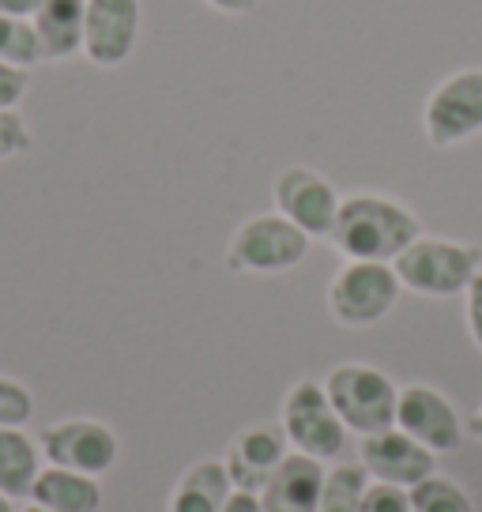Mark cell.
Here are the masks:
<instances>
[{"mask_svg":"<svg viewBox=\"0 0 482 512\" xmlns=\"http://www.w3.org/2000/svg\"><path fill=\"white\" fill-rule=\"evenodd\" d=\"M27 87H31V72L27 68L0 61V110H19V102L27 98Z\"/></svg>","mask_w":482,"mask_h":512,"instance_id":"cell-25","label":"cell"},{"mask_svg":"<svg viewBox=\"0 0 482 512\" xmlns=\"http://www.w3.org/2000/svg\"><path fill=\"white\" fill-rule=\"evenodd\" d=\"M366 486H370V475H366V467L362 464L328 467V471H324L317 512H358Z\"/></svg>","mask_w":482,"mask_h":512,"instance_id":"cell-19","label":"cell"},{"mask_svg":"<svg viewBox=\"0 0 482 512\" xmlns=\"http://www.w3.org/2000/svg\"><path fill=\"white\" fill-rule=\"evenodd\" d=\"M392 268L400 275V287L422 298H456L471 287V279L482 272V249L471 241L418 234L403 249Z\"/></svg>","mask_w":482,"mask_h":512,"instance_id":"cell-2","label":"cell"},{"mask_svg":"<svg viewBox=\"0 0 482 512\" xmlns=\"http://www.w3.org/2000/svg\"><path fill=\"white\" fill-rule=\"evenodd\" d=\"M42 456L53 467H68L80 475H110L121 460V441L113 426L98 418H61L42 430Z\"/></svg>","mask_w":482,"mask_h":512,"instance_id":"cell-8","label":"cell"},{"mask_svg":"<svg viewBox=\"0 0 482 512\" xmlns=\"http://www.w3.org/2000/svg\"><path fill=\"white\" fill-rule=\"evenodd\" d=\"M482 132V68H460L437 83L422 106V136L434 147H456Z\"/></svg>","mask_w":482,"mask_h":512,"instance_id":"cell-7","label":"cell"},{"mask_svg":"<svg viewBox=\"0 0 482 512\" xmlns=\"http://www.w3.org/2000/svg\"><path fill=\"white\" fill-rule=\"evenodd\" d=\"M358 512H411V494L392 482H370Z\"/></svg>","mask_w":482,"mask_h":512,"instance_id":"cell-24","label":"cell"},{"mask_svg":"<svg viewBox=\"0 0 482 512\" xmlns=\"http://www.w3.org/2000/svg\"><path fill=\"white\" fill-rule=\"evenodd\" d=\"M418 234H422V223L403 200L385 196V192H351L339 204L328 241L343 260L392 264Z\"/></svg>","mask_w":482,"mask_h":512,"instance_id":"cell-1","label":"cell"},{"mask_svg":"<svg viewBox=\"0 0 482 512\" xmlns=\"http://www.w3.org/2000/svg\"><path fill=\"white\" fill-rule=\"evenodd\" d=\"M464 320H467V336L482 351V272L471 279V287L464 290Z\"/></svg>","mask_w":482,"mask_h":512,"instance_id":"cell-26","label":"cell"},{"mask_svg":"<svg viewBox=\"0 0 482 512\" xmlns=\"http://www.w3.org/2000/svg\"><path fill=\"white\" fill-rule=\"evenodd\" d=\"M0 512H16V505H12V497L0 494Z\"/></svg>","mask_w":482,"mask_h":512,"instance_id":"cell-31","label":"cell"},{"mask_svg":"<svg viewBox=\"0 0 482 512\" xmlns=\"http://www.w3.org/2000/svg\"><path fill=\"white\" fill-rule=\"evenodd\" d=\"M230 494H234V482L226 475L223 460H200L177 479L166 512H223Z\"/></svg>","mask_w":482,"mask_h":512,"instance_id":"cell-17","label":"cell"},{"mask_svg":"<svg viewBox=\"0 0 482 512\" xmlns=\"http://www.w3.org/2000/svg\"><path fill=\"white\" fill-rule=\"evenodd\" d=\"M42 0H0V16H19V19H31L38 12Z\"/></svg>","mask_w":482,"mask_h":512,"instance_id":"cell-28","label":"cell"},{"mask_svg":"<svg viewBox=\"0 0 482 512\" xmlns=\"http://www.w3.org/2000/svg\"><path fill=\"white\" fill-rule=\"evenodd\" d=\"M324 471L328 467L313 456H302L290 448V456L279 464L268 486L260 490V509L264 512H317L324 486Z\"/></svg>","mask_w":482,"mask_h":512,"instance_id":"cell-14","label":"cell"},{"mask_svg":"<svg viewBox=\"0 0 482 512\" xmlns=\"http://www.w3.org/2000/svg\"><path fill=\"white\" fill-rule=\"evenodd\" d=\"M42 475V445L23 430H0V494L19 501L31 497Z\"/></svg>","mask_w":482,"mask_h":512,"instance_id":"cell-18","label":"cell"},{"mask_svg":"<svg viewBox=\"0 0 482 512\" xmlns=\"http://www.w3.org/2000/svg\"><path fill=\"white\" fill-rule=\"evenodd\" d=\"M34 415V396L31 388L16 377L0 373V430H23Z\"/></svg>","mask_w":482,"mask_h":512,"instance_id":"cell-22","label":"cell"},{"mask_svg":"<svg viewBox=\"0 0 482 512\" xmlns=\"http://www.w3.org/2000/svg\"><path fill=\"white\" fill-rule=\"evenodd\" d=\"M279 426H283L294 452L313 456L321 464L336 460L347 448V426L339 422L321 381L290 384V392L283 396V411H279Z\"/></svg>","mask_w":482,"mask_h":512,"instance_id":"cell-6","label":"cell"},{"mask_svg":"<svg viewBox=\"0 0 482 512\" xmlns=\"http://www.w3.org/2000/svg\"><path fill=\"white\" fill-rule=\"evenodd\" d=\"M407 494H411V512H475L471 494L445 475H430L418 486H411Z\"/></svg>","mask_w":482,"mask_h":512,"instance_id":"cell-20","label":"cell"},{"mask_svg":"<svg viewBox=\"0 0 482 512\" xmlns=\"http://www.w3.org/2000/svg\"><path fill=\"white\" fill-rule=\"evenodd\" d=\"M290 456V441L279 422H253L230 441L226 452V475L241 494H260L279 464Z\"/></svg>","mask_w":482,"mask_h":512,"instance_id":"cell-13","label":"cell"},{"mask_svg":"<svg viewBox=\"0 0 482 512\" xmlns=\"http://www.w3.org/2000/svg\"><path fill=\"white\" fill-rule=\"evenodd\" d=\"M467 430H471V437H479L482 441V403H479V411L471 415V426H467Z\"/></svg>","mask_w":482,"mask_h":512,"instance_id":"cell-30","label":"cell"},{"mask_svg":"<svg viewBox=\"0 0 482 512\" xmlns=\"http://www.w3.org/2000/svg\"><path fill=\"white\" fill-rule=\"evenodd\" d=\"M144 4L140 0H87L83 57L95 68H121L140 46Z\"/></svg>","mask_w":482,"mask_h":512,"instance_id":"cell-10","label":"cell"},{"mask_svg":"<svg viewBox=\"0 0 482 512\" xmlns=\"http://www.w3.org/2000/svg\"><path fill=\"white\" fill-rule=\"evenodd\" d=\"M0 61L16 64V68H27L31 72L34 64H42V42H38V31H34L31 19L19 16H0Z\"/></svg>","mask_w":482,"mask_h":512,"instance_id":"cell-21","label":"cell"},{"mask_svg":"<svg viewBox=\"0 0 482 512\" xmlns=\"http://www.w3.org/2000/svg\"><path fill=\"white\" fill-rule=\"evenodd\" d=\"M358 464L366 467V475L373 482H392V486H403L411 490L422 479L437 475V456L426 445H418L415 437H407L400 426H388L381 433H370L362 437L358 445Z\"/></svg>","mask_w":482,"mask_h":512,"instance_id":"cell-12","label":"cell"},{"mask_svg":"<svg viewBox=\"0 0 482 512\" xmlns=\"http://www.w3.org/2000/svg\"><path fill=\"white\" fill-rule=\"evenodd\" d=\"M396 426L407 437H415L418 445H426L434 456L441 452H456L464 441V422L456 403L434 388V384H403L400 400H396Z\"/></svg>","mask_w":482,"mask_h":512,"instance_id":"cell-11","label":"cell"},{"mask_svg":"<svg viewBox=\"0 0 482 512\" xmlns=\"http://www.w3.org/2000/svg\"><path fill=\"white\" fill-rule=\"evenodd\" d=\"M223 512H264V509H260L257 494H241V490H234V494H230V501L223 505Z\"/></svg>","mask_w":482,"mask_h":512,"instance_id":"cell-29","label":"cell"},{"mask_svg":"<svg viewBox=\"0 0 482 512\" xmlns=\"http://www.w3.org/2000/svg\"><path fill=\"white\" fill-rule=\"evenodd\" d=\"M31 501L49 512H98L102 509V482L68 467H42Z\"/></svg>","mask_w":482,"mask_h":512,"instance_id":"cell-16","label":"cell"},{"mask_svg":"<svg viewBox=\"0 0 482 512\" xmlns=\"http://www.w3.org/2000/svg\"><path fill=\"white\" fill-rule=\"evenodd\" d=\"M400 275L381 260H347L328 283V313L343 328H373L400 302Z\"/></svg>","mask_w":482,"mask_h":512,"instance_id":"cell-5","label":"cell"},{"mask_svg":"<svg viewBox=\"0 0 482 512\" xmlns=\"http://www.w3.org/2000/svg\"><path fill=\"white\" fill-rule=\"evenodd\" d=\"M23 512H49V509H42V505H34V501H31V505H27Z\"/></svg>","mask_w":482,"mask_h":512,"instance_id":"cell-32","label":"cell"},{"mask_svg":"<svg viewBox=\"0 0 482 512\" xmlns=\"http://www.w3.org/2000/svg\"><path fill=\"white\" fill-rule=\"evenodd\" d=\"M211 12H223V16H249L257 8V0H204Z\"/></svg>","mask_w":482,"mask_h":512,"instance_id":"cell-27","label":"cell"},{"mask_svg":"<svg viewBox=\"0 0 482 512\" xmlns=\"http://www.w3.org/2000/svg\"><path fill=\"white\" fill-rule=\"evenodd\" d=\"M272 200L275 211L287 215L298 230H306L309 238L324 241L332 234L339 204H343L336 185L321 170H313V166H287V170H279L272 181Z\"/></svg>","mask_w":482,"mask_h":512,"instance_id":"cell-9","label":"cell"},{"mask_svg":"<svg viewBox=\"0 0 482 512\" xmlns=\"http://www.w3.org/2000/svg\"><path fill=\"white\" fill-rule=\"evenodd\" d=\"M309 245L313 238L290 223L287 215L264 211V215H249L230 234L223 260L234 275H283L306 260Z\"/></svg>","mask_w":482,"mask_h":512,"instance_id":"cell-4","label":"cell"},{"mask_svg":"<svg viewBox=\"0 0 482 512\" xmlns=\"http://www.w3.org/2000/svg\"><path fill=\"white\" fill-rule=\"evenodd\" d=\"M83 19H87V0H42L31 16L42 57L46 61H72L83 57Z\"/></svg>","mask_w":482,"mask_h":512,"instance_id":"cell-15","label":"cell"},{"mask_svg":"<svg viewBox=\"0 0 482 512\" xmlns=\"http://www.w3.org/2000/svg\"><path fill=\"white\" fill-rule=\"evenodd\" d=\"M31 144H34V136H31V125L23 121V113L0 110V162L27 155Z\"/></svg>","mask_w":482,"mask_h":512,"instance_id":"cell-23","label":"cell"},{"mask_svg":"<svg viewBox=\"0 0 482 512\" xmlns=\"http://www.w3.org/2000/svg\"><path fill=\"white\" fill-rule=\"evenodd\" d=\"M324 392L336 407L339 422L347 433L370 437L388 426H396V400H400V384L388 377L381 366L370 362H339L324 373Z\"/></svg>","mask_w":482,"mask_h":512,"instance_id":"cell-3","label":"cell"}]
</instances>
